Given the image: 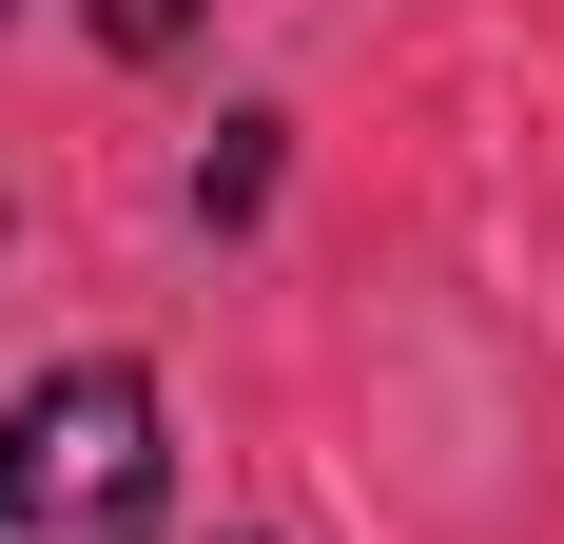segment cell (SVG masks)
Returning <instances> with one entry per match:
<instances>
[{"label": "cell", "instance_id": "obj_1", "mask_svg": "<svg viewBox=\"0 0 564 544\" xmlns=\"http://www.w3.org/2000/svg\"><path fill=\"white\" fill-rule=\"evenodd\" d=\"M156 487H175V447L117 350H78L0 409V544H156Z\"/></svg>", "mask_w": 564, "mask_h": 544}, {"label": "cell", "instance_id": "obj_2", "mask_svg": "<svg viewBox=\"0 0 564 544\" xmlns=\"http://www.w3.org/2000/svg\"><path fill=\"white\" fill-rule=\"evenodd\" d=\"M175 20H195V0H98V40H137V58H156Z\"/></svg>", "mask_w": 564, "mask_h": 544}]
</instances>
